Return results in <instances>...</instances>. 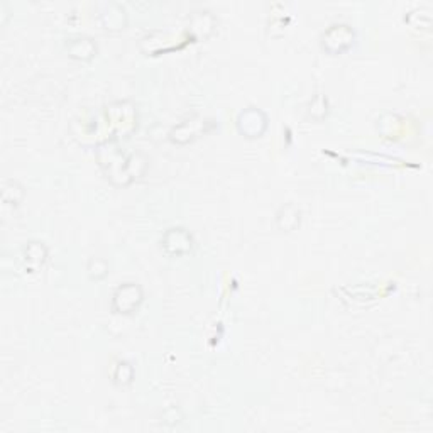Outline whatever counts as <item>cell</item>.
Instances as JSON below:
<instances>
[{
	"label": "cell",
	"instance_id": "1",
	"mask_svg": "<svg viewBox=\"0 0 433 433\" xmlns=\"http://www.w3.org/2000/svg\"><path fill=\"white\" fill-rule=\"evenodd\" d=\"M116 294H118V297H124V300H122V298H118V300L114 298V308L118 310L121 313L132 312V310L137 308V305L141 303V300H143V298H141L139 286L132 285V283H127L125 286H121Z\"/></svg>",
	"mask_w": 433,
	"mask_h": 433
}]
</instances>
